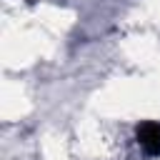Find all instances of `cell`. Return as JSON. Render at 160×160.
Masks as SVG:
<instances>
[{"label": "cell", "mask_w": 160, "mask_h": 160, "mask_svg": "<svg viewBox=\"0 0 160 160\" xmlns=\"http://www.w3.org/2000/svg\"><path fill=\"white\" fill-rule=\"evenodd\" d=\"M140 140L150 152H158L160 150V125H152V122L145 125L142 132H140Z\"/></svg>", "instance_id": "1"}]
</instances>
